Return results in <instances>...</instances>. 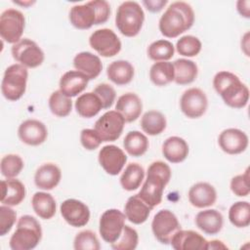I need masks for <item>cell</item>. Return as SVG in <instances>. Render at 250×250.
I'll use <instances>...</instances> for the list:
<instances>
[{"label": "cell", "mask_w": 250, "mask_h": 250, "mask_svg": "<svg viewBox=\"0 0 250 250\" xmlns=\"http://www.w3.org/2000/svg\"><path fill=\"white\" fill-rule=\"evenodd\" d=\"M194 17L193 9L188 3L173 2L159 20V30L167 38H176L192 26Z\"/></svg>", "instance_id": "obj_1"}, {"label": "cell", "mask_w": 250, "mask_h": 250, "mask_svg": "<svg viewBox=\"0 0 250 250\" xmlns=\"http://www.w3.org/2000/svg\"><path fill=\"white\" fill-rule=\"evenodd\" d=\"M171 176L172 172L168 164L160 160L152 162L147 168L143 187L137 194L153 209L161 203L163 191L170 182Z\"/></svg>", "instance_id": "obj_2"}, {"label": "cell", "mask_w": 250, "mask_h": 250, "mask_svg": "<svg viewBox=\"0 0 250 250\" xmlns=\"http://www.w3.org/2000/svg\"><path fill=\"white\" fill-rule=\"evenodd\" d=\"M213 86L229 107L242 108L247 105L249 89L236 74L227 70L219 71L213 78Z\"/></svg>", "instance_id": "obj_3"}, {"label": "cell", "mask_w": 250, "mask_h": 250, "mask_svg": "<svg viewBox=\"0 0 250 250\" xmlns=\"http://www.w3.org/2000/svg\"><path fill=\"white\" fill-rule=\"evenodd\" d=\"M41 238L40 223L33 216L23 215L17 223V229L10 238L9 245L12 250H31L39 244Z\"/></svg>", "instance_id": "obj_4"}, {"label": "cell", "mask_w": 250, "mask_h": 250, "mask_svg": "<svg viewBox=\"0 0 250 250\" xmlns=\"http://www.w3.org/2000/svg\"><path fill=\"white\" fill-rule=\"evenodd\" d=\"M145 21V13L136 1L122 2L116 11L115 25L120 33L126 37L139 34Z\"/></svg>", "instance_id": "obj_5"}, {"label": "cell", "mask_w": 250, "mask_h": 250, "mask_svg": "<svg viewBox=\"0 0 250 250\" xmlns=\"http://www.w3.org/2000/svg\"><path fill=\"white\" fill-rule=\"evenodd\" d=\"M28 78V71L21 63H14L5 69L1 92L5 99L11 102L20 100L25 93Z\"/></svg>", "instance_id": "obj_6"}, {"label": "cell", "mask_w": 250, "mask_h": 250, "mask_svg": "<svg viewBox=\"0 0 250 250\" xmlns=\"http://www.w3.org/2000/svg\"><path fill=\"white\" fill-rule=\"evenodd\" d=\"M25 26L23 14L16 9H7L0 16L1 38L10 44H16L21 39Z\"/></svg>", "instance_id": "obj_7"}, {"label": "cell", "mask_w": 250, "mask_h": 250, "mask_svg": "<svg viewBox=\"0 0 250 250\" xmlns=\"http://www.w3.org/2000/svg\"><path fill=\"white\" fill-rule=\"evenodd\" d=\"M13 58L26 68L40 66L45 59L43 50L29 38H22L12 46Z\"/></svg>", "instance_id": "obj_8"}, {"label": "cell", "mask_w": 250, "mask_h": 250, "mask_svg": "<svg viewBox=\"0 0 250 250\" xmlns=\"http://www.w3.org/2000/svg\"><path fill=\"white\" fill-rule=\"evenodd\" d=\"M180 229L181 225L177 216L168 209L158 211L152 219V233L161 244H170L172 237Z\"/></svg>", "instance_id": "obj_9"}, {"label": "cell", "mask_w": 250, "mask_h": 250, "mask_svg": "<svg viewBox=\"0 0 250 250\" xmlns=\"http://www.w3.org/2000/svg\"><path fill=\"white\" fill-rule=\"evenodd\" d=\"M125 220L126 216L120 210L114 208L105 210L99 223V232L102 238L109 244L115 242L123 231Z\"/></svg>", "instance_id": "obj_10"}, {"label": "cell", "mask_w": 250, "mask_h": 250, "mask_svg": "<svg viewBox=\"0 0 250 250\" xmlns=\"http://www.w3.org/2000/svg\"><path fill=\"white\" fill-rule=\"evenodd\" d=\"M89 44L99 55L104 58H111L121 51V41L116 33L109 28L95 30L90 38Z\"/></svg>", "instance_id": "obj_11"}, {"label": "cell", "mask_w": 250, "mask_h": 250, "mask_svg": "<svg viewBox=\"0 0 250 250\" xmlns=\"http://www.w3.org/2000/svg\"><path fill=\"white\" fill-rule=\"evenodd\" d=\"M125 125L123 116L116 110L104 112L95 123L97 131L103 142H114L121 136Z\"/></svg>", "instance_id": "obj_12"}, {"label": "cell", "mask_w": 250, "mask_h": 250, "mask_svg": "<svg viewBox=\"0 0 250 250\" xmlns=\"http://www.w3.org/2000/svg\"><path fill=\"white\" fill-rule=\"evenodd\" d=\"M182 112L190 119L201 117L207 110L208 99L206 94L199 88H189L186 90L180 100Z\"/></svg>", "instance_id": "obj_13"}, {"label": "cell", "mask_w": 250, "mask_h": 250, "mask_svg": "<svg viewBox=\"0 0 250 250\" xmlns=\"http://www.w3.org/2000/svg\"><path fill=\"white\" fill-rule=\"evenodd\" d=\"M62 219L71 227L81 228L90 220V209L81 200L75 198L65 199L60 206Z\"/></svg>", "instance_id": "obj_14"}, {"label": "cell", "mask_w": 250, "mask_h": 250, "mask_svg": "<svg viewBox=\"0 0 250 250\" xmlns=\"http://www.w3.org/2000/svg\"><path fill=\"white\" fill-rule=\"evenodd\" d=\"M99 163L102 168L111 176L118 175L127 162V155L117 146L107 145L99 151Z\"/></svg>", "instance_id": "obj_15"}, {"label": "cell", "mask_w": 250, "mask_h": 250, "mask_svg": "<svg viewBox=\"0 0 250 250\" xmlns=\"http://www.w3.org/2000/svg\"><path fill=\"white\" fill-rule=\"evenodd\" d=\"M221 149L228 154H239L246 150L249 139L245 132L237 128H228L222 131L218 137Z\"/></svg>", "instance_id": "obj_16"}, {"label": "cell", "mask_w": 250, "mask_h": 250, "mask_svg": "<svg viewBox=\"0 0 250 250\" xmlns=\"http://www.w3.org/2000/svg\"><path fill=\"white\" fill-rule=\"evenodd\" d=\"M18 136L23 144L36 146L46 141L48 130L43 122L37 119H27L19 126Z\"/></svg>", "instance_id": "obj_17"}, {"label": "cell", "mask_w": 250, "mask_h": 250, "mask_svg": "<svg viewBox=\"0 0 250 250\" xmlns=\"http://www.w3.org/2000/svg\"><path fill=\"white\" fill-rule=\"evenodd\" d=\"M69 21L77 29H89L94 24H98V16L93 2L72 6L69 11Z\"/></svg>", "instance_id": "obj_18"}, {"label": "cell", "mask_w": 250, "mask_h": 250, "mask_svg": "<svg viewBox=\"0 0 250 250\" xmlns=\"http://www.w3.org/2000/svg\"><path fill=\"white\" fill-rule=\"evenodd\" d=\"M188 201L195 208H207L215 204L217 191L215 188L206 182H199L192 185L188 190Z\"/></svg>", "instance_id": "obj_19"}, {"label": "cell", "mask_w": 250, "mask_h": 250, "mask_svg": "<svg viewBox=\"0 0 250 250\" xmlns=\"http://www.w3.org/2000/svg\"><path fill=\"white\" fill-rule=\"evenodd\" d=\"M175 250H206L207 240L200 233L188 229L178 230L170 241Z\"/></svg>", "instance_id": "obj_20"}, {"label": "cell", "mask_w": 250, "mask_h": 250, "mask_svg": "<svg viewBox=\"0 0 250 250\" xmlns=\"http://www.w3.org/2000/svg\"><path fill=\"white\" fill-rule=\"evenodd\" d=\"M115 110L123 116L125 122L130 123L140 117L143 111V103L137 94L128 92L117 99Z\"/></svg>", "instance_id": "obj_21"}, {"label": "cell", "mask_w": 250, "mask_h": 250, "mask_svg": "<svg viewBox=\"0 0 250 250\" xmlns=\"http://www.w3.org/2000/svg\"><path fill=\"white\" fill-rule=\"evenodd\" d=\"M62 171L55 163H44L38 167L34 175L35 186L43 190L55 188L61 182Z\"/></svg>", "instance_id": "obj_22"}, {"label": "cell", "mask_w": 250, "mask_h": 250, "mask_svg": "<svg viewBox=\"0 0 250 250\" xmlns=\"http://www.w3.org/2000/svg\"><path fill=\"white\" fill-rule=\"evenodd\" d=\"M88 77L78 70H68L60 79V91L72 98L81 94L87 87Z\"/></svg>", "instance_id": "obj_23"}, {"label": "cell", "mask_w": 250, "mask_h": 250, "mask_svg": "<svg viewBox=\"0 0 250 250\" xmlns=\"http://www.w3.org/2000/svg\"><path fill=\"white\" fill-rule=\"evenodd\" d=\"M76 70L85 74L89 80L97 78L103 69L101 59L91 52H80L73 59Z\"/></svg>", "instance_id": "obj_24"}, {"label": "cell", "mask_w": 250, "mask_h": 250, "mask_svg": "<svg viewBox=\"0 0 250 250\" xmlns=\"http://www.w3.org/2000/svg\"><path fill=\"white\" fill-rule=\"evenodd\" d=\"M195 225L206 234H217L223 229L224 217L216 209H206L196 214Z\"/></svg>", "instance_id": "obj_25"}, {"label": "cell", "mask_w": 250, "mask_h": 250, "mask_svg": "<svg viewBox=\"0 0 250 250\" xmlns=\"http://www.w3.org/2000/svg\"><path fill=\"white\" fill-rule=\"evenodd\" d=\"M25 187L18 179L1 181V203L8 206H17L25 197Z\"/></svg>", "instance_id": "obj_26"}, {"label": "cell", "mask_w": 250, "mask_h": 250, "mask_svg": "<svg viewBox=\"0 0 250 250\" xmlns=\"http://www.w3.org/2000/svg\"><path fill=\"white\" fill-rule=\"evenodd\" d=\"M188 145L181 137L167 138L162 145V154L170 163H181L188 155Z\"/></svg>", "instance_id": "obj_27"}, {"label": "cell", "mask_w": 250, "mask_h": 250, "mask_svg": "<svg viewBox=\"0 0 250 250\" xmlns=\"http://www.w3.org/2000/svg\"><path fill=\"white\" fill-rule=\"evenodd\" d=\"M151 210L138 194L130 196L124 206L126 219L135 225L144 224L147 220Z\"/></svg>", "instance_id": "obj_28"}, {"label": "cell", "mask_w": 250, "mask_h": 250, "mask_svg": "<svg viewBox=\"0 0 250 250\" xmlns=\"http://www.w3.org/2000/svg\"><path fill=\"white\" fill-rule=\"evenodd\" d=\"M106 75L108 79L118 86L130 83L135 75V69L128 61L118 60L110 62L106 67Z\"/></svg>", "instance_id": "obj_29"}, {"label": "cell", "mask_w": 250, "mask_h": 250, "mask_svg": "<svg viewBox=\"0 0 250 250\" xmlns=\"http://www.w3.org/2000/svg\"><path fill=\"white\" fill-rule=\"evenodd\" d=\"M31 205L35 214L43 220H50L56 214V200L53 195L48 192H35L31 198Z\"/></svg>", "instance_id": "obj_30"}, {"label": "cell", "mask_w": 250, "mask_h": 250, "mask_svg": "<svg viewBox=\"0 0 250 250\" xmlns=\"http://www.w3.org/2000/svg\"><path fill=\"white\" fill-rule=\"evenodd\" d=\"M76 112L84 118H92L96 116L103 108L100 98L94 92L81 94L75 101Z\"/></svg>", "instance_id": "obj_31"}, {"label": "cell", "mask_w": 250, "mask_h": 250, "mask_svg": "<svg viewBox=\"0 0 250 250\" xmlns=\"http://www.w3.org/2000/svg\"><path fill=\"white\" fill-rule=\"evenodd\" d=\"M174 82L179 85H188L192 83L198 74L197 64L188 59H178L173 62Z\"/></svg>", "instance_id": "obj_32"}, {"label": "cell", "mask_w": 250, "mask_h": 250, "mask_svg": "<svg viewBox=\"0 0 250 250\" xmlns=\"http://www.w3.org/2000/svg\"><path fill=\"white\" fill-rule=\"evenodd\" d=\"M166 117L158 110H148L141 118V127L149 136L161 134L166 129Z\"/></svg>", "instance_id": "obj_33"}, {"label": "cell", "mask_w": 250, "mask_h": 250, "mask_svg": "<svg viewBox=\"0 0 250 250\" xmlns=\"http://www.w3.org/2000/svg\"><path fill=\"white\" fill-rule=\"evenodd\" d=\"M123 146L128 154L139 157L146 152L149 143L145 134L140 131H130L123 140Z\"/></svg>", "instance_id": "obj_34"}, {"label": "cell", "mask_w": 250, "mask_h": 250, "mask_svg": "<svg viewBox=\"0 0 250 250\" xmlns=\"http://www.w3.org/2000/svg\"><path fill=\"white\" fill-rule=\"evenodd\" d=\"M144 179V168L138 163H130L126 166L120 177V185L125 190L132 191L140 188Z\"/></svg>", "instance_id": "obj_35"}, {"label": "cell", "mask_w": 250, "mask_h": 250, "mask_svg": "<svg viewBox=\"0 0 250 250\" xmlns=\"http://www.w3.org/2000/svg\"><path fill=\"white\" fill-rule=\"evenodd\" d=\"M175 72L170 62H156L149 69L150 81L156 86H166L174 81Z\"/></svg>", "instance_id": "obj_36"}, {"label": "cell", "mask_w": 250, "mask_h": 250, "mask_svg": "<svg viewBox=\"0 0 250 250\" xmlns=\"http://www.w3.org/2000/svg\"><path fill=\"white\" fill-rule=\"evenodd\" d=\"M175 47L172 42L160 39L152 42L147 48V56L154 62H168L173 58Z\"/></svg>", "instance_id": "obj_37"}, {"label": "cell", "mask_w": 250, "mask_h": 250, "mask_svg": "<svg viewBox=\"0 0 250 250\" xmlns=\"http://www.w3.org/2000/svg\"><path fill=\"white\" fill-rule=\"evenodd\" d=\"M229 220L236 228H246L250 224V204L248 201H237L229 210Z\"/></svg>", "instance_id": "obj_38"}, {"label": "cell", "mask_w": 250, "mask_h": 250, "mask_svg": "<svg viewBox=\"0 0 250 250\" xmlns=\"http://www.w3.org/2000/svg\"><path fill=\"white\" fill-rule=\"evenodd\" d=\"M49 108L58 117L67 116L72 109L71 98L62 94L60 90L53 92L49 98Z\"/></svg>", "instance_id": "obj_39"}, {"label": "cell", "mask_w": 250, "mask_h": 250, "mask_svg": "<svg viewBox=\"0 0 250 250\" xmlns=\"http://www.w3.org/2000/svg\"><path fill=\"white\" fill-rule=\"evenodd\" d=\"M22 158L14 153L6 154L2 157L0 162V171L3 177L6 179H14L20 175L23 169Z\"/></svg>", "instance_id": "obj_40"}, {"label": "cell", "mask_w": 250, "mask_h": 250, "mask_svg": "<svg viewBox=\"0 0 250 250\" xmlns=\"http://www.w3.org/2000/svg\"><path fill=\"white\" fill-rule=\"evenodd\" d=\"M201 48V41L193 35L182 36L176 43L177 52L180 55L188 58L197 56L200 53Z\"/></svg>", "instance_id": "obj_41"}, {"label": "cell", "mask_w": 250, "mask_h": 250, "mask_svg": "<svg viewBox=\"0 0 250 250\" xmlns=\"http://www.w3.org/2000/svg\"><path fill=\"white\" fill-rule=\"evenodd\" d=\"M139 243V234L137 230L130 226L125 225L119 238L110 244L114 250H134Z\"/></svg>", "instance_id": "obj_42"}, {"label": "cell", "mask_w": 250, "mask_h": 250, "mask_svg": "<svg viewBox=\"0 0 250 250\" xmlns=\"http://www.w3.org/2000/svg\"><path fill=\"white\" fill-rule=\"evenodd\" d=\"M73 248L75 250H100L101 245L96 233L90 229H85L75 235Z\"/></svg>", "instance_id": "obj_43"}, {"label": "cell", "mask_w": 250, "mask_h": 250, "mask_svg": "<svg viewBox=\"0 0 250 250\" xmlns=\"http://www.w3.org/2000/svg\"><path fill=\"white\" fill-rule=\"evenodd\" d=\"M230 190L234 195L245 197L250 193L249 186V169L247 168L243 174L234 176L230 181Z\"/></svg>", "instance_id": "obj_44"}, {"label": "cell", "mask_w": 250, "mask_h": 250, "mask_svg": "<svg viewBox=\"0 0 250 250\" xmlns=\"http://www.w3.org/2000/svg\"><path fill=\"white\" fill-rule=\"evenodd\" d=\"M17 220V213L11 206L2 204L0 206V235H6L13 228Z\"/></svg>", "instance_id": "obj_45"}, {"label": "cell", "mask_w": 250, "mask_h": 250, "mask_svg": "<svg viewBox=\"0 0 250 250\" xmlns=\"http://www.w3.org/2000/svg\"><path fill=\"white\" fill-rule=\"evenodd\" d=\"M93 92L100 98L103 104V108L105 109L109 108L113 104L116 98V92L114 88L107 83L98 84Z\"/></svg>", "instance_id": "obj_46"}, {"label": "cell", "mask_w": 250, "mask_h": 250, "mask_svg": "<svg viewBox=\"0 0 250 250\" xmlns=\"http://www.w3.org/2000/svg\"><path fill=\"white\" fill-rule=\"evenodd\" d=\"M80 143L82 146L87 150H95L98 148L103 140L95 129H83L80 133Z\"/></svg>", "instance_id": "obj_47"}, {"label": "cell", "mask_w": 250, "mask_h": 250, "mask_svg": "<svg viewBox=\"0 0 250 250\" xmlns=\"http://www.w3.org/2000/svg\"><path fill=\"white\" fill-rule=\"evenodd\" d=\"M93 5L98 16V24L107 21L110 16V5L105 0H93Z\"/></svg>", "instance_id": "obj_48"}, {"label": "cell", "mask_w": 250, "mask_h": 250, "mask_svg": "<svg viewBox=\"0 0 250 250\" xmlns=\"http://www.w3.org/2000/svg\"><path fill=\"white\" fill-rule=\"evenodd\" d=\"M168 3L167 0H145L143 4L146 6L147 11L151 13H158L160 12L165 5Z\"/></svg>", "instance_id": "obj_49"}, {"label": "cell", "mask_w": 250, "mask_h": 250, "mask_svg": "<svg viewBox=\"0 0 250 250\" xmlns=\"http://www.w3.org/2000/svg\"><path fill=\"white\" fill-rule=\"evenodd\" d=\"M250 1L249 0H239L236 3V9L237 12L241 17H244L246 19L250 18Z\"/></svg>", "instance_id": "obj_50"}, {"label": "cell", "mask_w": 250, "mask_h": 250, "mask_svg": "<svg viewBox=\"0 0 250 250\" xmlns=\"http://www.w3.org/2000/svg\"><path fill=\"white\" fill-rule=\"evenodd\" d=\"M220 250V249H224V250H227L229 249V247L222 241V240H219V239H214V240H211V241H207V248L206 250Z\"/></svg>", "instance_id": "obj_51"}, {"label": "cell", "mask_w": 250, "mask_h": 250, "mask_svg": "<svg viewBox=\"0 0 250 250\" xmlns=\"http://www.w3.org/2000/svg\"><path fill=\"white\" fill-rule=\"evenodd\" d=\"M241 49L243 50L246 56H249V32H246L241 40Z\"/></svg>", "instance_id": "obj_52"}, {"label": "cell", "mask_w": 250, "mask_h": 250, "mask_svg": "<svg viewBox=\"0 0 250 250\" xmlns=\"http://www.w3.org/2000/svg\"><path fill=\"white\" fill-rule=\"evenodd\" d=\"M14 3H16L18 5H21L23 7H28V6H30L32 4H34L35 1H25V2L24 1L23 2H16V1H14Z\"/></svg>", "instance_id": "obj_53"}]
</instances>
